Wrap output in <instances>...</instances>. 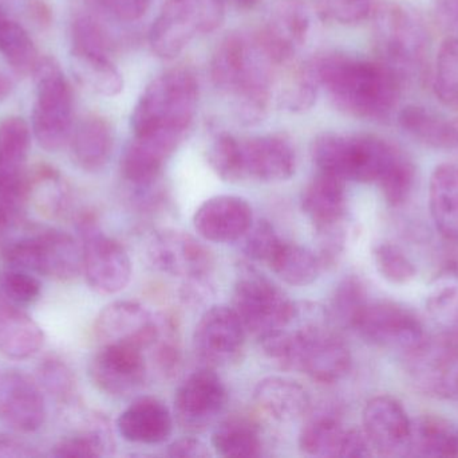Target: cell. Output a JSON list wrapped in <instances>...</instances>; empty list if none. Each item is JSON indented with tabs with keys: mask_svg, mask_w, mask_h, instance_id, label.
I'll list each match as a JSON object with an SVG mask.
<instances>
[{
	"mask_svg": "<svg viewBox=\"0 0 458 458\" xmlns=\"http://www.w3.org/2000/svg\"><path fill=\"white\" fill-rule=\"evenodd\" d=\"M113 448L112 433L106 419L91 414L85 428L74 435L59 440L51 448L50 456L56 458H94L109 454Z\"/></svg>",
	"mask_w": 458,
	"mask_h": 458,
	"instance_id": "34",
	"label": "cell"
},
{
	"mask_svg": "<svg viewBox=\"0 0 458 458\" xmlns=\"http://www.w3.org/2000/svg\"><path fill=\"white\" fill-rule=\"evenodd\" d=\"M373 446L363 430L346 429L341 457H369L373 454Z\"/></svg>",
	"mask_w": 458,
	"mask_h": 458,
	"instance_id": "56",
	"label": "cell"
},
{
	"mask_svg": "<svg viewBox=\"0 0 458 458\" xmlns=\"http://www.w3.org/2000/svg\"><path fill=\"white\" fill-rule=\"evenodd\" d=\"M320 88L338 109L352 117L385 121L400 99V81L378 59L326 53L312 61Z\"/></svg>",
	"mask_w": 458,
	"mask_h": 458,
	"instance_id": "2",
	"label": "cell"
},
{
	"mask_svg": "<svg viewBox=\"0 0 458 458\" xmlns=\"http://www.w3.org/2000/svg\"><path fill=\"white\" fill-rule=\"evenodd\" d=\"M318 249L317 255L319 257L323 269H331L338 264L346 246V229L344 223L341 225L330 226V228L317 230Z\"/></svg>",
	"mask_w": 458,
	"mask_h": 458,
	"instance_id": "54",
	"label": "cell"
},
{
	"mask_svg": "<svg viewBox=\"0 0 458 458\" xmlns=\"http://www.w3.org/2000/svg\"><path fill=\"white\" fill-rule=\"evenodd\" d=\"M373 257L377 271L393 284H408L417 276L416 266L397 245L390 242L377 245Z\"/></svg>",
	"mask_w": 458,
	"mask_h": 458,
	"instance_id": "50",
	"label": "cell"
},
{
	"mask_svg": "<svg viewBox=\"0 0 458 458\" xmlns=\"http://www.w3.org/2000/svg\"><path fill=\"white\" fill-rule=\"evenodd\" d=\"M408 454L417 457H458V429L448 419L421 416L411 421Z\"/></svg>",
	"mask_w": 458,
	"mask_h": 458,
	"instance_id": "32",
	"label": "cell"
},
{
	"mask_svg": "<svg viewBox=\"0 0 458 458\" xmlns=\"http://www.w3.org/2000/svg\"><path fill=\"white\" fill-rule=\"evenodd\" d=\"M276 67L258 35L233 32L217 45L209 72L237 120L255 125L268 115Z\"/></svg>",
	"mask_w": 458,
	"mask_h": 458,
	"instance_id": "1",
	"label": "cell"
},
{
	"mask_svg": "<svg viewBox=\"0 0 458 458\" xmlns=\"http://www.w3.org/2000/svg\"><path fill=\"white\" fill-rule=\"evenodd\" d=\"M433 89L441 104L458 110V37L446 38L438 48Z\"/></svg>",
	"mask_w": 458,
	"mask_h": 458,
	"instance_id": "43",
	"label": "cell"
},
{
	"mask_svg": "<svg viewBox=\"0 0 458 458\" xmlns=\"http://www.w3.org/2000/svg\"><path fill=\"white\" fill-rule=\"evenodd\" d=\"M0 54L18 74H32L40 56L27 30L0 13Z\"/></svg>",
	"mask_w": 458,
	"mask_h": 458,
	"instance_id": "39",
	"label": "cell"
},
{
	"mask_svg": "<svg viewBox=\"0 0 458 458\" xmlns=\"http://www.w3.org/2000/svg\"><path fill=\"white\" fill-rule=\"evenodd\" d=\"M42 456L32 444L10 433L0 432V458H31Z\"/></svg>",
	"mask_w": 458,
	"mask_h": 458,
	"instance_id": "55",
	"label": "cell"
},
{
	"mask_svg": "<svg viewBox=\"0 0 458 458\" xmlns=\"http://www.w3.org/2000/svg\"><path fill=\"white\" fill-rule=\"evenodd\" d=\"M208 163L215 174L225 182L244 180L242 140L229 134H217L208 148Z\"/></svg>",
	"mask_w": 458,
	"mask_h": 458,
	"instance_id": "45",
	"label": "cell"
},
{
	"mask_svg": "<svg viewBox=\"0 0 458 458\" xmlns=\"http://www.w3.org/2000/svg\"><path fill=\"white\" fill-rule=\"evenodd\" d=\"M377 58L401 85L422 83L429 74V30L422 16L405 3L381 4L373 15Z\"/></svg>",
	"mask_w": 458,
	"mask_h": 458,
	"instance_id": "4",
	"label": "cell"
},
{
	"mask_svg": "<svg viewBox=\"0 0 458 458\" xmlns=\"http://www.w3.org/2000/svg\"><path fill=\"white\" fill-rule=\"evenodd\" d=\"M454 128H456V136H457L456 152L458 153V117L454 118Z\"/></svg>",
	"mask_w": 458,
	"mask_h": 458,
	"instance_id": "62",
	"label": "cell"
},
{
	"mask_svg": "<svg viewBox=\"0 0 458 458\" xmlns=\"http://www.w3.org/2000/svg\"><path fill=\"white\" fill-rule=\"evenodd\" d=\"M199 81L187 66L156 75L131 112L133 136L157 137L182 144L198 113Z\"/></svg>",
	"mask_w": 458,
	"mask_h": 458,
	"instance_id": "3",
	"label": "cell"
},
{
	"mask_svg": "<svg viewBox=\"0 0 458 458\" xmlns=\"http://www.w3.org/2000/svg\"><path fill=\"white\" fill-rule=\"evenodd\" d=\"M252 223V207L236 195L212 196L196 210L193 217L199 236L214 244L239 241Z\"/></svg>",
	"mask_w": 458,
	"mask_h": 458,
	"instance_id": "22",
	"label": "cell"
},
{
	"mask_svg": "<svg viewBox=\"0 0 458 458\" xmlns=\"http://www.w3.org/2000/svg\"><path fill=\"white\" fill-rule=\"evenodd\" d=\"M0 293L11 303L27 308L42 296V282L31 272L7 266L0 272Z\"/></svg>",
	"mask_w": 458,
	"mask_h": 458,
	"instance_id": "49",
	"label": "cell"
},
{
	"mask_svg": "<svg viewBox=\"0 0 458 458\" xmlns=\"http://www.w3.org/2000/svg\"><path fill=\"white\" fill-rule=\"evenodd\" d=\"M296 150L287 134H269L242 140L245 179L282 183L296 171Z\"/></svg>",
	"mask_w": 458,
	"mask_h": 458,
	"instance_id": "21",
	"label": "cell"
},
{
	"mask_svg": "<svg viewBox=\"0 0 458 458\" xmlns=\"http://www.w3.org/2000/svg\"><path fill=\"white\" fill-rule=\"evenodd\" d=\"M94 13L118 23H134L147 15L153 0H86Z\"/></svg>",
	"mask_w": 458,
	"mask_h": 458,
	"instance_id": "53",
	"label": "cell"
},
{
	"mask_svg": "<svg viewBox=\"0 0 458 458\" xmlns=\"http://www.w3.org/2000/svg\"><path fill=\"white\" fill-rule=\"evenodd\" d=\"M344 180L319 172L301 194V209L315 230L344 223L347 209Z\"/></svg>",
	"mask_w": 458,
	"mask_h": 458,
	"instance_id": "28",
	"label": "cell"
},
{
	"mask_svg": "<svg viewBox=\"0 0 458 458\" xmlns=\"http://www.w3.org/2000/svg\"><path fill=\"white\" fill-rule=\"evenodd\" d=\"M427 308L444 333L458 338V268L443 269L429 285Z\"/></svg>",
	"mask_w": 458,
	"mask_h": 458,
	"instance_id": "37",
	"label": "cell"
},
{
	"mask_svg": "<svg viewBox=\"0 0 458 458\" xmlns=\"http://www.w3.org/2000/svg\"><path fill=\"white\" fill-rule=\"evenodd\" d=\"M117 430L128 443L158 445L171 437L174 416L157 398H137L118 417Z\"/></svg>",
	"mask_w": 458,
	"mask_h": 458,
	"instance_id": "23",
	"label": "cell"
},
{
	"mask_svg": "<svg viewBox=\"0 0 458 458\" xmlns=\"http://www.w3.org/2000/svg\"><path fill=\"white\" fill-rule=\"evenodd\" d=\"M416 166L403 152L385 177L379 180L378 185L386 203L392 207H401L411 199L416 187Z\"/></svg>",
	"mask_w": 458,
	"mask_h": 458,
	"instance_id": "48",
	"label": "cell"
},
{
	"mask_svg": "<svg viewBox=\"0 0 458 458\" xmlns=\"http://www.w3.org/2000/svg\"><path fill=\"white\" fill-rule=\"evenodd\" d=\"M32 131L23 118L11 116L0 123V177L24 179Z\"/></svg>",
	"mask_w": 458,
	"mask_h": 458,
	"instance_id": "35",
	"label": "cell"
},
{
	"mask_svg": "<svg viewBox=\"0 0 458 458\" xmlns=\"http://www.w3.org/2000/svg\"><path fill=\"white\" fill-rule=\"evenodd\" d=\"M72 158L81 169L99 172L107 166L114 150V129L99 115H88L72 129Z\"/></svg>",
	"mask_w": 458,
	"mask_h": 458,
	"instance_id": "25",
	"label": "cell"
},
{
	"mask_svg": "<svg viewBox=\"0 0 458 458\" xmlns=\"http://www.w3.org/2000/svg\"><path fill=\"white\" fill-rule=\"evenodd\" d=\"M311 29L304 0H275L264 18L258 38L277 67L293 61L304 48Z\"/></svg>",
	"mask_w": 458,
	"mask_h": 458,
	"instance_id": "15",
	"label": "cell"
},
{
	"mask_svg": "<svg viewBox=\"0 0 458 458\" xmlns=\"http://www.w3.org/2000/svg\"><path fill=\"white\" fill-rule=\"evenodd\" d=\"M245 331L232 307L214 306L204 312L193 333V352L203 367H227L244 351Z\"/></svg>",
	"mask_w": 458,
	"mask_h": 458,
	"instance_id": "12",
	"label": "cell"
},
{
	"mask_svg": "<svg viewBox=\"0 0 458 458\" xmlns=\"http://www.w3.org/2000/svg\"><path fill=\"white\" fill-rule=\"evenodd\" d=\"M78 231L82 238V273L89 288L104 296L125 289L133 274L125 247L102 233L93 215H82L78 220Z\"/></svg>",
	"mask_w": 458,
	"mask_h": 458,
	"instance_id": "10",
	"label": "cell"
},
{
	"mask_svg": "<svg viewBox=\"0 0 458 458\" xmlns=\"http://www.w3.org/2000/svg\"><path fill=\"white\" fill-rule=\"evenodd\" d=\"M320 172L344 182L379 183L403 151L376 134L326 132L312 143Z\"/></svg>",
	"mask_w": 458,
	"mask_h": 458,
	"instance_id": "5",
	"label": "cell"
},
{
	"mask_svg": "<svg viewBox=\"0 0 458 458\" xmlns=\"http://www.w3.org/2000/svg\"><path fill=\"white\" fill-rule=\"evenodd\" d=\"M346 429L333 416L314 417L299 435V448L307 456L341 457Z\"/></svg>",
	"mask_w": 458,
	"mask_h": 458,
	"instance_id": "40",
	"label": "cell"
},
{
	"mask_svg": "<svg viewBox=\"0 0 458 458\" xmlns=\"http://www.w3.org/2000/svg\"><path fill=\"white\" fill-rule=\"evenodd\" d=\"M354 331L368 343L382 349L409 352L427 335L424 325L411 309L393 301H369Z\"/></svg>",
	"mask_w": 458,
	"mask_h": 458,
	"instance_id": "13",
	"label": "cell"
},
{
	"mask_svg": "<svg viewBox=\"0 0 458 458\" xmlns=\"http://www.w3.org/2000/svg\"><path fill=\"white\" fill-rule=\"evenodd\" d=\"M253 401L275 421L288 424L309 413L311 398L298 382L283 376H267L253 390Z\"/></svg>",
	"mask_w": 458,
	"mask_h": 458,
	"instance_id": "26",
	"label": "cell"
},
{
	"mask_svg": "<svg viewBox=\"0 0 458 458\" xmlns=\"http://www.w3.org/2000/svg\"><path fill=\"white\" fill-rule=\"evenodd\" d=\"M320 16L339 24H358L378 10L379 0H315Z\"/></svg>",
	"mask_w": 458,
	"mask_h": 458,
	"instance_id": "51",
	"label": "cell"
},
{
	"mask_svg": "<svg viewBox=\"0 0 458 458\" xmlns=\"http://www.w3.org/2000/svg\"><path fill=\"white\" fill-rule=\"evenodd\" d=\"M37 381L45 394L59 405H72L77 395V379L74 371L64 360L48 357L37 368Z\"/></svg>",
	"mask_w": 458,
	"mask_h": 458,
	"instance_id": "44",
	"label": "cell"
},
{
	"mask_svg": "<svg viewBox=\"0 0 458 458\" xmlns=\"http://www.w3.org/2000/svg\"><path fill=\"white\" fill-rule=\"evenodd\" d=\"M147 255L156 271L184 281L211 276L214 266L211 253L196 237L174 229L157 231L148 242Z\"/></svg>",
	"mask_w": 458,
	"mask_h": 458,
	"instance_id": "16",
	"label": "cell"
},
{
	"mask_svg": "<svg viewBox=\"0 0 458 458\" xmlns=\"http://www.w3.org/2000/svg\"><path fill=\"white\" fill-rule=\"evenodd\" d=\"M268 265L279 279L293 287H307L317 281L325 271L317 252L285 241L282 242Z\"/></svg>",
	"mask_w": 458,
	"mask_h": 458,
	"instance_id": "36",
	"label": "cell"
},
{
	"mask_svg": "<svg viewBox=\"0 0 458 458\" xmlns=\"http://www.w3.org/2000/svg\"><path fill=\"white\" fill-rule=\"evenodd\" d=\"M179 147L163 139L133 136L121 158V174L134 187H149Z\"/></svg>",
	"mask_w": 458,
	"mask_h": 458,
	"instance_id": "27",
	"label": "cell"
},
{
	"mask_svg": "<svg viewBox=\"0 0 458 458\" xmlns=\"http://www.w3.org/2000/svg\"><path fill=\"white\" fill-rule=\"evenodd\" d=\"M227 401V389L215 368L201 367L177 389L174 395L177 424L187 432H204L216 424Z\"/></svg>",
	"mask_w": 458,
	"mask_h": 458,
	"instance_id": "14",
	"label": "cell"
},
{
	"mask_svg": "<svg viewBox=\"0 0 458 458\" xmlns=\"http://www.w3.org/2000/svg\"><path fill=\"white\" fill-rule=\"evenodd\" d=\"M401 128L416 142L433 150L456 152L457 137L454 118L422 105H408L398 113Z\"/></svg>",
	"mask_w": 458,
	"mask_h": 458,
	"instance_id": "29",
	"label": "cell"
},
{
	"mask_svg": "<svg viewBox=\"0 0 458 458\" xmlns=\"http://www.w3.org/2000/svg\"><path fill=\"white\" fill-rule=\"evenodd\" d=\"M406 371L422 394L437 400L458 398V338L444 333L425 338L406 352Z\"/></svg>",
	"mask_w": 458,
	"mask_h": 458,
	"instance_id": "11",
	"label": "cell"
},
{
	"mask_svg": "<svg viewBox=\"0 0 458 458\" xmlns=\"http://www.w3.org/2000/svg\"><path fill=\"white\" fill-rule=\"evenodd\" d=\"M148 350L152 351L153 366L161 376L169 378L179 370L182 350H180L177 328L168 316L158 315L157 336Z\"/></svg>",
	"mask_w": 458,
	"mask_h": 458,
	"instance_id": "47",
	"label": "cell"
},
{
	"mask_svg": "<svg viewBox=\"0 0 458 458\" xmlns=\"http://www.w3.org/2000/svg\"><path fill=\"white\" fill-rule=\"evenodd\" d=\"M436 11L444 24L458 29V0H436Z\"/></svg>",
	"mask_w": 458,
	"mask_h": 458,
	"instance_id": "58",
	"label": "cell"
},
{
	"mask_svg": "<svg viewBox=\"0 0 458 458\" xmlns=\"http://www.w3.org/2000/svg\"><path fill=\"white\" fill-rule=\"evenodd\" d=\"M233 2L236 3L237 5H240V7L250 8L258 4L261 0H233Z\"/></svg>",
	"mask_w": 458,
	"mask_h": 458,
	"instance_id": "60",
	"label": "cell"
},
{
	"mask_svg": "<svg viewBox=\"0 0 458 458\" xmlns=\"http://www.w3.org/2000/svg\"><path fill=\"white\" fill-rule=\"evenodd\" d=\"M3 260L56 281H72L82 273V244L66 231L40 229L5 242Z\"/></svg>",
	"mask_w": 458,
	"mask_h": 458,
	"instance_id": "7",
	"label": "cell"
},
{
	"mask_svg": "<svg viewBox=\"0 0 458 458\" xmlns=\"http://www.w3.org/2000/svg\"><path fill=\"white\" fill-rule=\"evenodd\" d=\"M32 75L37 86L32 134L43 150L55 152L72 137L74 96L64 70L51 56H40Z\"/></svg>",
	"mask_w": 458,
	"mask_h": 458,
	"instance_id": "6",
	"label": "cell"
},
{
	"mask_svg": "<svg viewBox=\"0 0 458 458\" xmlns=\"http://www.w3.org/2000/svg\"><path fill=\"white\" fill-rule=\"evenodd\" d=\"M93 330L99 346L118 344L147 351L157 336L158 315L137 301H114L99 312Z\"/></svg>",
	"mask_w": 458,
	"mask_h": 458,
	"instance_id": "18",
	"label": "cell"
},
{
	"mask_svg": "<svg viewBox=\"0 0 458 458\" xmlns=\"http://www.w3.org/2000/svg\"><path fill=\"white\" fill-rule=\"evenodd\" d=\"M30 204L35 203L40 212L56 217L69 206L70 188L61 172L54 167L38 166L27 172Z\"/></svg>",
	"mask_w": 458,
	"mask_h": 458,
	"instance_id": "38",
	"label": "cell"
},
{
	"mask_svg": "<svg viewBox=\"0 0 458 458\" xmlns=\"http://www.w3.org/2000/svg\"><path fill=\"white\" fill-rule=\"evenodd\" d=\"M225 19V0H166L149 31L156 56L176 58L199 35L216 31Z\"/></svg>",
	"mask_w": 458,
	"mask_h": 458,
	"instance_id": "8",
	"label": "cell"
},
{
	"mask_svg": "<svg viewBox=\"0 0 458 458\" xmlns=\"http://www.w3.org/2000/svg\"><path fill=\"white\" fill-rule=\"evenodd\" d=\"M70 61L78 82L91 93L114 97L123 91V74L113 64L109 54L72 48Z\"/></svg>",
	"mask_w": 458,
	"mask_h": 458,
	"instance_id": "30",
	"label": "cell"
},
{
	"mask_svg": "<svg viewBox=\"0 0 458 458\" xmlns=\"http://www.w3.org/2000/svg\"><path fill=\"white\" fill-rule=\"evenodd\" d=\"M319 80L314 64L299 65L291 70L277 91V104L291 113H303L311 109L319 91Z\"/></svg>",
	"mask_w": 458,
	"mask_h": 458,
	"instance_id": "41",
	"label": "cell"
},
{
	"mask_svg": "<svg viewBox=\"0 0 458 458\" xmlns=\"http://www.w3.org/2000/svg\"><path fill=\"white\" fill-rule=\"evenodd\" d=\"M212 446L222 457L253 458L263 454L260 429L244 417H229L219 422L212 433Z\"/></svg>",
	"mask_w": 458,
	"mask_h": 458,
	"instance_id": "33",
	"label": "cell"
},
{
	"mask_svg": "<svg viewBox=\"0 0 458 458\" xmlns=\"http://www.w3.org/2000/svg\"><path fill=\"white\" fill-rule=\"evenodd\" d=\"M166 454L174 458H207L211 456L208 446L195 437H184L174 441Z\"/></svg>",
	"mask_w": 458,
	"mask_h": 458,
	"instance_id": "57",
	"label": "cell"
},
{
	"mask_svg": "<svg viewBox=\"0 0 458 458\" xmlns=\"http://www.w3.org/2000/svg\"><path fill=\"white\" fill-rule=\"evenodd\" d=\"M429 207L438 231L458 242V163L441 164L433 171Z\"/></svg>",
	"mask_w": 458,
	"mask_h": 458,
	"instance_id": "31",
	"label": "cell"
},
{
	"mask_svg": "<svg viewBox=\"0 0 458 458\" xmlns=\"http://www.w3.org/2000/svg\"><path fill=\"white\" fill-rule=\"evenodd\" d=\"M232 308L247 333L256 338L287 327L295 303L268 277L253 266H240Z\"/></svg>",
	"mask_w": 458,
	"mask_h": 458,
	"instance_id": "9",
	"label": "cell"
},
{
	"mask_svg": "<svg viewBox=\"0 0 458 458\" xmlns=\"http://www.w3.org/2000/svg\"><path fill=\"white\" fill-rule=\"evenodd\" d=\"M362 424L374 451L382 456L408 454L411 421L400 401L389 395L369 401L363 409Z\"/></svg>",
	"mask_w": 458,
	"mask_h": 458,
	"instance_id": "20",
	"label": "cell"
},
{
	"mask_svg": "<svg viewBox=\"0 0 458 458\" xmlns=\"http://www.w3.org/2000/svg\"><path fill=\"white\" fill-rule=\"evenodd\" d=\"M46 336L26 308L11 303L0 293V354L26 360L42 350Z\"/></svg>",
	"mask_w": 458,
	"mask_h": 458,
	"instance_id": "24",
	"label": "cell"
},
{
	"mask_svg": "<svg viewBox=\"0 0 458 458\" xmlns=\"http://www.w3.org/2000/svg\"><path fill=\"white\" fill-rule=\"evenodd\" d=\"M368 303L365 282L355 274H349L338 282L331 296L327 307L331 322L338 327L354 330Z\"/></svg>",
	"mask_w": 458,
	"mask_h": 458,
	"instance_id": "42",
	"label": "cell"
},
{
	"mask_svg": "<svg viewBox=\"0 0 458 458\" xmlns=\"http://www.w3.org/2000/svg\"><path fill=\"white\" fill-rule=\"evenodd\" d=\"M242 239V252L248 260L264 263L267 265L283 242L274 226L264 220L253 222Z\"/></svg>",
	"mask_w": 458,
	"mask_h": 458,
	"instance_id": "52",
	"label": "cell"
},
{
	"mask_svg": "<svg viewBox=\"0 0 458 458\" xmlns=\"http://www.w3.org/2000/svg\"><path fill=\"white\" fill-rule=\"evenodd\" d=\"M13 89V82L5 73L0 72V101L7 99Z\"/></svg>",
	"mask_w": 458,
	"mask_h": 458,
	"instance_id": "59",
	"label": "cell"
},
{
	"mask_svg": "<svg viewBox=\"0 0 458 458\" xmlns=\"http://www.w3.org/2000/svg\"><path fill=\"white\" fill-rule=\"evenodd\" d=\"M27 177L10 179L0 177V230H13L23 225L29 209Z\"/></svg>",
	"mask_w": 458,
	"mask_h": 458,
	"instance_id": "46",
	"label": "cell"
},
{
	"mask_svg": "<svg viewBox=\"0 0 458 458\" xmlns=\"http://www.w3.org/2000/svg\"><path fill=\"white\" fill-rule=\"evenodd\" d=\"M89 376L110 397L123 398L139 392L148 376L144 351L136 347L105 344L91 358Z\"/></svg>",
	"mask_w": 458,
	"mask_h": 458,
	"instance_id": "17",
	"label": "cell"
},
{
	"mask_svg": "<svg viewBox=\"0 0 458 458\" xmlns=\"http://www.w3.org/2000/svg\"><path fill=\"white\" fill-rule=\"evenodd\" d=\"M2 231V230H0ZM5 246V241L2 238V236H0V257H2L3 250H4Z\"/></svg>",
	"mask_w": 458,
	"mask_h": 458,
	"instance_id": "61",
	"label": "cell"
},
{
	"mask_svg": "<svg viewBox=\"0 0 458 458\" xmlns=\"http://www.w3.org/2000/svg\"><path fill=\"white\" fill-rule=\"evenodd\" d=\"M47 419L46 394L37 379L21 371L0 374V422L21 435L37 432Z\"/></svg>",
	"mask_w": 458,
	"mask_h": 458,
	"instance_id": "19",
	"label": "cell"
}]
</instances>
